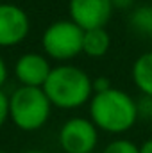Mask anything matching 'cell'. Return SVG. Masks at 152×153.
<instances>
[{"label": "cell", "instance_id": "30bf717a", "mask_svg": "<svg viewBox=\"0 0 152 153\" xmlns=\"http://www.w3.org/2000/svg\"><path fill=\"white\" fill-rule=\"evenodd\" d=\"M111 48V36L106 29H93L84 30L82 36V53L93 59L104 57Z\"/></svg>", "mask_w": 152, "mask_h": 153}, {"label": "cell", "instance_id": "8fae6325", "mask_svg": "<svg viewBox=\"0 0 152 153\" xmlns=\"http://www.w3.org/2000/svg\"><path fill=\"white\" fill-rule=\"evenodd\" d=\"M129 25L140 36L152 38V5H140L131 11Z\"/></svg>", "mask_w": 152, "mask_h": 153}, {"label": "cell", "instance_id": "52a82bcc", "mask_svg": "<svg viewBox=\"0 0 152 153\" xmlns=\"http://www.w3.org/2000/svg\"><path fill=\"white\" fill-rule=\"evenodd\" d=\"M29 14L16 4H0V46L9 48L20 45L29 36Z\"/></svg>", "mask_w": 152, "mask_h": 153}, {"label": "cell", "instance_id": "ba28073f", "mask_svg": "<svg viewBox=\"0 0 152 153\" xmlns=\"http://www.w3.org/2000/svg\"><path fill=\"white\" fill-rule=\"evenodd\" d=\"M50 59L36 52L20 55L14 62V76L23 87H43L52 71Z\"/></svg>", "mask_w": 152, "mask_h": 153}, {"label": "cell", "instance_id": "e0dca14e", "mask_svg": "<svg viewBox=\"0 0 152 153\" xmlns=\"http://www.w3.org/2000/svg\"><path fill=\"white\" fill-rule=\"evenodd\" d=\"M7 75H9V71H7V64H5L4 57L0 55V89H2V85L5 84V80H7Z\"/></svg>", "mask_w": 152, "mask_h": 153}, {"label": "cell", "instance_id": "2e32d148", "mask_svg": "<svg viewBox=\"0 0 152 153\" xmlns=\"http://www.w3.org/2000/svg\"><path fill=\"white\" fill-rule=\"evenodd\" d=\"M111 5H113V9L125 11V9H131L134 5V0H111Z\"/></svg>", "mask_w": 152, "mask_h": 153}, {"label": "cell", "instance_id": "8992f818", "mask_svg": "<svg viewBox=\"0 0 152 153\" xmlns=\"http://www.w3.org/2000/svg\"><path fill=\"white\" fill-rule=\"evenodd\" d=\"M111 0H70L68 2V14L77 27L82 30L93 29H106L113 16Z\"/></svg>", "mask_w": 152, "mask_h": 153}, {"label": "cell", "instance_id": "d6986e66", "mask_svg": "<svg viewBox=\"0 0 152 153\" xmlns=\"http://www.w3.org/2000/svg\"><path fill=\"white\" fill-rule=\"evenodd\" d=\"M22 153H48V152H43V150H27V152H22Z\"/></svg>", "mask_w": 152, "mask_h": 153}, {"label": "cell", "instance_id": "7a4b0ae2", "mask_svg": "<svg viewBox=\"0 0 152 153\" xmlns=\"http://www.w3.org/2000/svg\"><path fill=\"white\" fill-rule=\"evenodd\" d=\"M43 91L52 107L72 111L90 103L93 96L91 76L74 64H57L52 68Z\"/></svg>", "mask_w": 152, "mask_h": 153}, {"label": "cell", "instance_id": "9c48e42d", "mask_svg": "<svg viewBox=\"0 0 152 153\" xmlns=\"http://www.w3.org/2000/svg\"><path fill=\"white\" fill-rule=\"evenodd\" d=\"M131 76L141 94L152 98V52H145L136 57L131 68Z\"/></svg>", "mask_w": 152, "mask_h": 153}, {"label": "cell", "instance_id": "5bb4252c", "mask_svg": "<svg viewBox=\"0 0 152 153\" xmlns=\"http://www.w3.org/2000/svg\"><path fill=\"white\" fill-rule=\"evenodd\" d=\"M91 85H93V94L109 91V89L113 87V85H111V80L104 75H99V76H95V78H91Z\"/></svg>", "mask_w": 152, "mask_h": 153}, {"label": "cell", "instance_id": "ffe728a7", "mask_svg": "<svg viewBox=\"0 0 152 153\" xmlns=\"http://www.w3.org/2000/svg\"><path fill=\"white\" fill-rule=\"evenodd\" d=\"M0 153H7V152H0Z\"/></svg>", "mask_w": 152, "mask_h": 153}, {"label": "cell", "instance_id": "4fadbf2b", "mask_svg": "<svg viewBox=\"0 0 152 153\" xmlns=\"http://www.w3.org/2000/svg\"><path fill=\"white\" fill-rule=\"evenodd\" d=\"M136 107H138V117L143 119H152V98L150 96H140V100H136Z\"/></svg>", "mask_w": 152, "mask_h": 153}, {"label": "cell", "instance_id": "9a60e30c", "mask_svg": "<svg viewBox=\"0 0 152 153\" xmlns=\"http://www.w3.org/2000/svg\"><path fill=\"white\" fill-rule=\"evenodd\" d=\"M9 119V94L0 89V126Z\"/></svg>", "mask_w": 152, "mask_h": 153}, {"label": "cell", "instance_id": "3957f363", "mask_svg": "<svg viewBox=\"0 0 152 153\" xmlns=\"http://www.w3.org/2000/svg\"><path fill=\"white\" fill-rule=\"evenodd\" d=\"M52 103L43 87H16L9 94V119L23 132L43 128L50 117Z\"/></svg>", "mask_w": 152, "mask_h": 153}, {"label": "cell", "instance_id": "7c38bea8", "mask_svg": "<svg viewBox=\"0 0 152 153\" xmlns=\"http://www.w3.org/2000/svg\"><path fill=\"white\" fill-rule=\"evenodd\" d=\"M102 153H140V150H138V144H134L132 141L118 137L108 143Z\"/></svg>", "mask_w": 152, "mask_h": 153}, {"label": "cell", "instance_id": "ac0fdd59", "mask_svg": "<svg viewBox=\"0 0 152 153\" xmlns=\"http://www.w3.org/2000/svg\"><path fill=\"white\" fill-rule=\"evenodd\" d=\"M138 150H140V153H152V137L147 139L145 143H141V144L138 146Z\"/></svg>", "mask_w": 152, "mask_h": 153}, {"label": "cell", "instance_id": "5b68a950", "mask_svg": "<svg viewBox=\"0 0 152 153\" xmlns=\"http://www.w3.org/2000/svg\"><path fill=\"white\" fill-rule=\"evenodd\" d=\"M57 143L65 153H93L99 144V130L90 117H70L61 125Z\"/></svg>", "mask_w": 152, "mask_h": 153}, {"label": "cell", "instance_id": "44dd1931", "mask_svg": "<svg viewBox=\"0 0 152 153\" xmlns=\"http://www.w3.org/2000/svg\"><path fill=\"white\" fill-rule=\"evenodd\" d=\"M150 126H152V119H150Z\"/></svg>", "mask_w": 152, "mask_h": 153}, {"label": "cell", "instance_id": "277c9868", "mask_svg": "<svg viewBox=\"0 0 152 153\" xmlns=\"http://www.w3.org/2000/svg\"><path fill=\"white\" fill-rule=\"evenodd\" d=\"M84 30L72 20H59L50 23L41 34V48L52 61L66 62L82 53Z\"/></svg>", "mask_w": 152, "mask_h": 153}, {"label": "cell", "instance_id": "6da1fadb", "mask_svg": "<svg viewBox=\"0 0 152 153\" xmlns=\"http://www.w3.org/2000/svg\"><path fill=\"white\" fill-rule=\"evenodd\" d=\"M90 119L100 132L123 134L138 121L136 100L122 89L111 87L109 91L97 93L90 100Z\"/></svg>", "mask_w": 152, "mask_h": 153}]
</instances>
